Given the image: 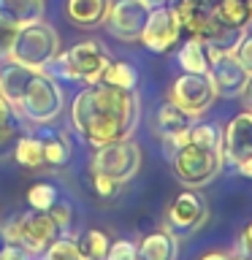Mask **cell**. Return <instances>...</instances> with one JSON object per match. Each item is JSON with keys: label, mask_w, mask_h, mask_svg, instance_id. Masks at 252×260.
I'll list each match as a JSON object with an SVG mask.
<instances>
[{"label": "cell", "mask_w": 252, "mask_h": 260, "mask_svg": "<svg viewBox=\"0 0 252 260\" xmlns=\"http://www.w3.org/2000/svg\"><path fill=\"white\" fill-rule=\"evenodd\" d=\"M141 117V98L136 89L111 84H89L73 98L71 125L87 146H103L111 141L130 138Z\"/></svg>", "instance_id": "obj_1"}, {"label": "cell", "mask_w": 252, "mask_h": 260, "mask_svg": "<svg viewBox=\"0 0 252 260\" xmlns=\"http://www.w3.org/2000/svg\"><path fill=\"white\" fill-rule=\"evenodd\" d=\"M223 162H225L223 146L190 141V136H187V144H182L171 154L174 174L187 190H201V187L211 184L214 176L223 171Z\"/></svg>", "instance_id": "obj_2"}, {"label": "cell", "mask_w": 252, "mask_h": 260, "mask_svg": "<svg viewBox=\"0 0 252 260\" xmlns=\"http://www.w3.org/2000/svg\"><path fill=\"white\" fill-rule=\"evenodd\" d=\"M65 109V89L60 87L57 76L49 71H36L24 89L22 101L14 106V114H19L30 125H49Z\"/></svg>", "instance_id": "obj_3"}, {"label": "cell", "mask_w": 252, "mask_h": 260, "mask_svg": "<svg viewBox=\"0 0 252 260\" xmlns=\"http://www.w3.org/2000/svg\"><path fill=\"white\" fill-rule=\"evenodd\" d=\"M111 62V54L101 41H81L73 44L54 57V62L49 65L52 76H60L65 81H81V84H98L106 71V65Z\"/></svg>", "instance_id": "obj_4"}, {"label": "cell", "mask_w": 252, "mask_h": 260, "mask_svg": "<svg viewBox=\"0 0 252 260\" xmlns=\"http://www.w3.org/2000/svg\"><path fill=\"white\" fill-rule=\"evenodd\" d=\"M57 54H60V36L52 24L41 19L19 27L8 60L19 62L30 71H49V65L54 62Z\"/></svg>", "instance_id": "obj_5"}, {"label": "cell", "mask_w": 252, "mask_h": 260, "mask_svg": "<svg viewBox=\"0 0 252 260\" xmlns=\"http://www.w3.org/2000/svg\"><path fill=\"white\" fill-rule=\"evenodd\" d=\"M0 233H3L6 241L19 244L30 257H41L49 244H52L57 236H62L60 228L54 225V219L49 217V211H36V209L11 217L3 228H0Z\"/></svg>", "instance_id": "obj_6"}, {"label": "cell", "mask_w": 252, "mask_h": 260, "mask_svg": "<svg viewBox=\"0 0 252 260\" xmlns=\"http://www.w3.org/2000/svg\"><path fill=\"white\" fill-rule=\"evenodd\" d=\"M89 168H92V174H103V176L114 179L117 184H125L141 168V146L133 138H122V141L95 146Z\"/></svg>", "instance_id": "obj_7"}, {"label": "cell", "mask_w": 252, "mask_h": 260, "mask_svg": "<svg viewBox=\"0 0 252 260\" xmlns=\"http://www.w3.org/2000/svg\"><path fill=\"white\" fill-rule=\"evenodd\" d=\"M168 101L179 106L187 117H203L211 103L217 101V89L211 84L209 73H182L168 89Z\"/></svg>", "instance_id": "obj_8"}, {"label": "cell", "mask_w": 252, "mask_h": 260, "mask_svg": "<svg viewBox=\"0 0 252 260\" xmlns=\"http://www.w3.org/2000/svg\"><path fill=\"white\" fill-rule=\"evenodd\" d=\"M149 11H152V6L146 0H111L103 24L111 38L133 44V41L141 38V30H144L146 19H149Z\"/></svg>", "instance_id": "obj_9"}, {"label": "cell", "mask_w": 252, "mask_h": 260, "mask_svg": "<svg viewBox=\"0 0 252 260\" xmlns=\"http://www.w3.org/2000/svg\"><path fill=\"white\" fill-rule=\"evenodd\" d=\"M179 36H182V24L176 19V11L171 6H154L149 11V19H146L138 41H141L149 52L166 54L174 49Z\"/></svg>", "instance_id": "obj_10"}, {"label": "cell", "mask_w": 252, "mask_h": 260, "mask_svg": "<svg viewBox=\"0 0 252 260\" xmlns=\"http://www.w3.org/2000/svg\"><path fill=\"white\" fill-rule=\"evenodd\" d=\"M209 52V79L214 84L217 95L223 98H236L244 92V84H247L249 73L241 68V62L233 57V52Z\"/></svg>", "instance_id": "obj_11"}, {"label": "cell", "mask_w": 252, "mask_h": 260, "mask_svg": "<svg viewBox=\"0 0 252 260\" xmlns=\"http://www.w3.org/2000/svg\"><path fill=\"white\" fill-rule=\"evenodd\" d=\"M209 206L195 190H184L182 195H176L174 203L168 206L166 225L174 233H195L198 228L206 222Z\"/></svg>", "instance_id": "obj_12"}, {"label": "cell", "mask_w": 252, "mask_h": 260, "mask_svg": "<svg viewBox=\"0 0 252 260\" xmlns=\"http://www.w3.org/2000/svg\"><path fill=\"white\" fill-rule=\"evenodd\" d=\"M223 154L228 162H239L252 157V109L239 111L223 130Z\"/></svg>", "instance_id": "obj_13"}, {"label": "cell", "mask_w": 252, "mask_h": 260, "mask_svg": "<svg viewBox=\"0 0 252 260\" xmlns=\"http://www.w3.org/2000/svg\"><path fill=\"white\" fill-rule=\"evenodd\" d=\"M33 73L36 71L24 68V65H19V62H11V60L0 62V92H3V98L8 101V106H11V111H14V106L22 101Z\"/></svg>", "instance_id": "obj_14"}, {"label": "cell", "mask_w": 252, "mask_h": 260, "mask_svg": "<svg viewBox=\"0 0 252 260\" xmlns=\"http://www.w3.org/2000/svg\"><path fill=\"white\" fill-rule=\"evenodd\" d=\"M176 255H179V239L168 228L146 233L138 244V260H176Z\"/></svg>", "instance_id": "obj_15"}, {"label": "cell", "mask_w": 252, "mask_h": 260, "mask_svg": "<svg viewBox=\"0 0 252 260\" xmlns=\"http://www.w3.org/2000/svg\"><path fill=\"white\" fill-rule=\"evenodd\" d=\"M111 0H65V14L76 27H98L106 22Z\"/></svg>", "instance_id": "obj_16"}, {"label": "cell", "mask_w": 252, "mask_h": 260, "mask_svg": "<svg viewBox=\"0 0 252 260\" xmlns=\"http://www.w3.org/2000/svg\"><path fill=\"white\" fill-rule=\"evenodd\" d=\"M46 14L44 0H0V16L8 22H14L16 27L41 22Z\"/></svg>", "instance_id": "obj_17"}, {"label": "cell", "mask_w": 252, "mask_h": 260, "mask_svg": "<svg viewBox=\"0 0 252 260\" xmlns=\"http://www.w3.org/2000/svg\"><path fill=\"white\" fill-rule=\"evenodd\" d=\"M193 122H195L193 117H187V114L179 109V106H174L171 101L163 103L158 109V133H160V138L184 133V130H190Z\"/></svg>", "instance_id": "obj_18"}, {"label": "cell", "mask_w": 252, "mask_h": 260, "mask_svg": "<svg viewBox=\"0 0 252 260\" xmlns=\"http://www.w3.org/2000/svg\"><path fill=\"white\" fill-rule=\"evenodd\" d=\"M179 65L184 73H209V52L201 38H187L179 49Z\"/></svg>", "instance_id": "obj_19"}, {"label": "cell", "mask_w": 252, "mask_h": 260, "mask_svg": "<svg viewBox=\"0 0 252 260\" xmlns=\"http://www.w3.org/2000/svg\"><path fill=\"white\" fill-rule=\"evenodd\" d=\"M44 144V166H52V168H65L73 157V146H71V138L65 133H49L46 138H41Z\"/></svg>", "instance_id": "obj_20"}, {"label": "cell", "mask_w": 252, "mask_h": 260, "mask_svg": "<svg viewBox=\"0 0 252 260\" xmlns=\"http://www.w3.org/2000/svg\"><path fill=\"white\" fill-rule=\"evenodd\" d=\"M211 14L225 27L247 30V0H214Z\"/></svg>", "instance_id": "obj_21"}, {"label": "cell", "mask_w": 252, "mask_h": 260, "mask_svg": "<svg viewBox=\"0 0 252 260\" xmlns=\"http://www.w3.org/2000/svg\"><path fill=\"white\" fill-rule=\"evenodd\" d=\"M111 239L98 228H89L76 239V247L81 252V260H106V252H109Z\"/></svg>", "instance_id": "obj_22"}, {"label": "cell", "mask_w": 252, "mask_h": 260, "mask_svg": "<svg viewBox=\"0 0 252 260\" xmlns=\"http://www.w3.org/2000/svg\"><path fill=\"white\" fill-rule=\"evenodd\" d=\"M14 160L24 168H41L44 166V144L36 136H22L14 141Z\"/></svg>", "instance_id": "obj_23"}, {"label": "cell", "mask_w": 252, "mask_h": 260, "mask_svg": "<svg viewBox=\"0 0 252 260\" xmlns=\"http://www.w3.org/2000/svg\"><path fill=\"white\" fill-rule=\"evenodd\" d=\"M103 84H111V87H122V89H136L138 84V73L130 62L125 60H111L106 65L103 76H101Z\"/></svg>", "instance_id": "obj_24"}, {"label": "cell", "mask_w": 252, "mask_h": 260, "mask_svg": "<svg viewBox=\"0 0 252 260\" xmlns=\"http://www.w3.org/2000/svg\"><path fill=\"white\" fill-rule=\"evenodd\" d=\"M41 260H81V252L76 247V239H68V236H57V239L44 249Z\"/></svg>", "instance_id": "obj_25"}, {"label": "cell", "mask_w": 252, "mask_h": 260, "mask_svg": "<svg viewBox=\"0 0 252 260\" xmlns=\"http://www.w3.org/2000/svg\"><path fill=\"white\" fill-rule=\"evenodd\" d=\"M57 201V187L52 182H36L27 190V206L36 211H49Z\"/></svg>", "instance_id": "obj_26"}, {"label": "cell", "mask_w": 252, "mask_h": 260, "mask_svg": "<svg viewBox=\"0 0 252 260\" xmlns=\"http://www.w3.org/2000/svg\"><path fill=\"white\" fill-rule=\"evenodd\" d=\"M136 257H138V244L128 239L111 241L109 252H106V260H136Z\"/></svg>", "instance_id": "obj_27"}, {"label": "cell", "mask_w": 252, "mask_h": 260, "mask_svg": "<svg viewBox=\"0 0 252 260\" xmlns=\"http://www.w3.org/2000/svg\"><path fill=\"white\" fill-rule=\"evenodd\" d=\"M16 32H19V27H16L14 22H8V19H3V16H0V62H6L8 57H11Z\"/></svg>", "instance_id": "obj_28"}, {"label": "cell", "mask_w": 252, "mask_h": 260, "mask_svg": "<svg viewBox=\"0 0 252 260\" xmlns=\"http://www.w3.org/2000/svg\"><path fill=\"white\" fill-rule=\"evenodd\" d=\"M49 217L54 219V225L60 228V233H65L71 228V222H73V206L68 201H60L57 198L54 203H52V209H49Z\"/></svg>", "instance_id": "obj_29"}, {"label": "cell", "mask_w": 252, "mask_h": 260, "mask_svg": "<svg viewBox=\"0 0 252 260\" xmlns=\"http://www.w3.org/2000/svg\"><path fill=\"white\" fill-rule=\"evenodd\" d=\"M233 57L241 62V68L252 76V32H244V36H241L239 46L233 49Z\"/></svg>", "instance_id": "obj_30"}, {"label": "cell", "mask_w": 252, "mask_h": 260, "mask_svg": "<svg viewBox=\"0 0 252 260\" xmlns=\"http://www.w3.org/2000/svg\"><path fill=\"white\" fill-rule=\"evenodd\" d=\"M119 187H122V184H117V182H114V179H109V176L92 174V190L101 195V198H114Z\"/></svg>", "instance_id": "obj_31"}, {"label": "cell", "mask_w": 252, "mask_h": 260, "mask_svg": "<svg viewBox=\"0 0 252 260\" xmlns=\"http://www.w3.org/2000/svg\"><path fill=\"white\" fill-rule=\"evenodd\" d=\"M14 141H16V127L11 125V119L0 122V157H6L8 149L14 146Z\"/></svg>", "instance_id": "obj_32"}, {"label": "cell", "mask_w": 252, "mask_h": 260, "mask_svg": "<svg viewBox=\"0 0 252 260\" xmlns=\"http://www.w3.org/2000/svg\"><path fill=\"white\" fill-rule=\"evenodd\" d=\"M0 260H30V255L19 247V244L6 241L3 247H0Z\"/></svg>", "instance_id": "obj_33"}, {"label": "cell", "mask_w": 252, "mask_h": 260, "mask_svg": "<svg viewBox=\"0 0 252 260\" xmlns=\"http://www.w3.org/2000/svg\"><path fill=\"white\" fill-rule=\"evenodd\" d=\"M239 255H244V257H249V260H252V219H249V225L241 231V239H239Z\"/></svg>", "instance_id": "obj_34"}, {"label": "cell", "mask_w": 252, "mask_h": 260, "mask_svg": "<svg viewBox=\"0 0 252 260\" xmlns=\"http://www.w3.org/2000/svg\"><path fill=\"white\" fill-rule=\"evenodd\" d=\"M11 106H8V101H6V98H3V92H0V122H8V119H11Z\"/></svg>", "instance_id": "obj_35"}, {"label": "cell", "mask_w": 252, "mask_h": 260, "mask_svg": "<svg viewBox=\"0 0 252 260\" xmlns=\"http://www.w3.org/2000/svg\"><path fill=\"white\" fill-rule=\"evenodd\" d=\"M236 171H239L241 176L252 179V157H249V160H244V162H239V166H236Z\"/></svg>", "instance_id": "obj_36"}, {"label": "cell", "mask_w": 252, "mask_h": 260, "mask_svg": "<svg viewBox=\"0 0 252 260\" xmlns=\"http://www.w3.org/2000/svg\"><path fill=\"white\" fill-rule=\"evenodd\" d=\"M241 98H244V103H247V109H252V76L247 79V84H244Z\"/></svg>", "instance_id": "obj_37"}, {"label": "cell", "mask_w": 252, "mask_h": 260, "mask_svg": "<svg viewBox=\"0 0 252 260\" xmlns=\"http://www.w3.org/2000/svg\"><path fill=\"white\" fill-rule=\"evenodd\" d=\"M201 260H231L228 252H209V255H203Z\"/></svg>", "instance_id": "obj_38"}, {"label": "cell", "mask_w": 252, "mask_h": 260, "mask_svg": "<svg viewBox=\"0 0 252 260\" xmlns=\"http://www.w3.org/2000/svg\"><path fill=\"white\" fill-rule=\"evenodd\" d=\"M247 27H252V0H247Z\"/></svg>", "instance_id": "obj_39"}, {"label": "cell", "mask_w": 252, "mask_h": 260, "mask_svg": "<svg viewBox=\"0 0 252 260\" xmlns=\"http://www.w3.org/2000/svg\"><path fill=\"white\" fill-rule=\"evenodd\" d=\"M231 260H249V257H244V255H231Z\"/></svg>", "instance_id": "obj_40"}, {"label": "cell", "mask_w": 252, "mask_h": 260, "mask_svg": "<svg viewBox=\"0 0 252 260\" xmlns=\"http://www.w3.org/2000/svg\"><path fill=\"white\" fill-rule=\"evenodd\" d=\"M3 244H6V239H3V233H0V247H3Z\"/></svg>", "instance_id": "obj_41"}, {"label": "cell", "mask_w": 252, "mask_h": 260, "mask_svg": "<svg viewBox=\"0 0 252 260\" xmlns=\"http://www.w3.org/2000/svg\"><path fill=\"white\" fill-rule=\"evenodd\" d=\"M136 260H138V257H136Z\"/></svg>", "instance_id": "obj_42"}]
</instances>
